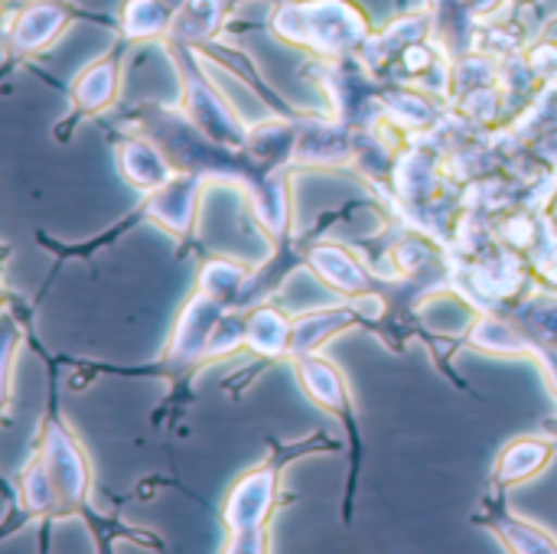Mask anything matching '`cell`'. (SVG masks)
I'll use <instances>...</instances> for the list:
<instances>
[{
    "mask_svg": "<svg viewBox=\"0 0 557 554\" xmlns=\"http://www.w3.org/2000/svg\"><path fill=\"white\" fill-rule=\"evenodd\" d=\"M111 95H114L111 65H98V69L85 72L82 85H75V104H82V111H95V108L108 104Z\"/></svg>",
    "mask_w": 557,
    "mask_h": 554,
    "instance_id": "6da1fadb",
    "label": "cell"
},
{
    "mask_svg": "<svg viewBox=\"0 0 557 554\" xmlns=\"http://www.w3.org/2000/svg\"><path fill=\"white\" fill-rule=\"evenodd\" d=\"M545 457H548V451H545V447H539V444H532V441L516 444V447L506 454V460H503V477H509V480L532 477V473L542 467V460H545Z\"/></svg>",
    "mask_w": 557,
    "mask_h": 554,
    "instance_id": "7a4b0ae2",
    "label": "cell"
},
{
    "mask_svg": "<svg viewBox=\"0 0 557 554\" xmlns=\"http://www.w3.org/2000/svg\"><path fill=\"white\" fill-rule=\"evenodd\" d=\"M264 323H277V333H287V323L281 320V317H274V313H258L255 320H251V330H248V336L255 340V336H261V327ZM268 333V330H264ZM258 349H264V353H274V349H281V346H287V336H264V340H258L255 343Z\"/></svg>",
    "mask_w": 557,
    "mask_h": 554,
    "instance_id": "3957f363",
    "label": "cell"
}]
</instances>
